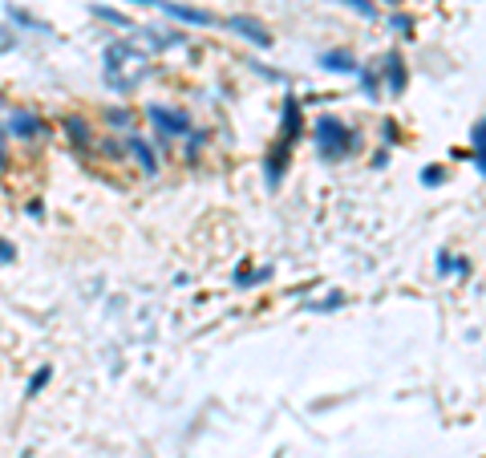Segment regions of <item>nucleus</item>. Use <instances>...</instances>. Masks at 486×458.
<instances>
[{"label":"nucleus","mask_w":486,"mask_h":458,"mask_svg":"<svg viewBox=\"0 0 486 458\" xmlns=\"http://www.w3.org/2000/svg\"><path fill=\"white\" fill-rule=\"evenodd\" d=\"M146 77V58L130 41H118L105 49V82L118 94H130Z\"/></svg>","instance_id":"1"},{"label":"nucleus","mask_w":486,"mask_h":458,"mask_svg":"<svg viewBox=\"0 0 486 458\" xmlns=\"http://www.w3.org/2000/svg\"><path fill=\"white\" fill-rule=\"evenodd\" d=\"M312 142L320 150V158H328V163H340V158H348L356 150V134L345 122H337V118H320L312 130Z\"/></svg>","instance_id":"2"},{"label":"nucleus","mask_w":486,"mask_h":458,"mask_svg":"<svg viewBox=\"0 0 486 458\" xmlns=\"http://www.w3.org/2000/svg\"><path fill=\"white\" fill-rule=\"evenodd\" d=\"M227 29L239 33L243 41H251L256 49H272V33H267L264 21H256V17H227Z\"/></svg>","instance_id":"3"},{"label":"nucleus","mask_w":486,"mask_h":458,"mask_svg":"<svg viewBox=\"0 0 486 458\" xmlns=\"http://www.w3.org/2000/svg\"><path fill=\"white\" fill-rule=\"evenodd\" d=\"M154 9L170 13V17H175V21H186V25H199V29L215 25V17H211V13H202V9H191V4H175V0H158Z\"/></svg>","instance_id":"4"},{"label":"nucleus","mask_w":486,"mask_h":458,"mask_svg":"<svg viewBox=\"0 0 486 458\" xmlns=\"http://www.w3.org/2000/svg\"><path fill=\"white\" fill-rule=\"evenodd\" d=\"M146 114H150V122L158 126L162 134H170V139H175V134H186V118L178 114V110H166V106H150V110H146Z\"/></svg>","instance_id":"5"},{"label":"nucleus","mask_w":486,"mask_h":458,"mask_svg":"<svg viewBox=\"0 0 486 458\" xmlns=\"http://www.w3.org/2000/svg\"><path fill=\"white\" fill-rule=\"evenodd\" d=\"M320 66L332 69V74H356V69H361L348 49H328V53H320Z\"/></svg>","instance_id":"6"},{"label":"nucleus","mask_w":486,"mask_h":458,"mask_svg":"<svg viewBox=\"0 0 486 458\" xmlns=\"http://www.w3.org/2000/svg\"><path fill=\"white\" fill-rule=\"evenodd\" d=\"M470 150H474V166L486 175V114L474 122V130H470Z\"/></svg>","instance_id":"7"},{"label":"nucleus","mask_w":486,"mask_h":458,"mask_svg":"<svg viewBox=\"0 0 486 458\" xmlns=\"http://www.w3.org/2000/svg\"><path fill=\"white\" fill-rule=\"evenodd\" d=\"M385 74H389V94L405 90V69H401V53H389L385 58Z\"/></svg>","instance_id":"8"},{"label":"nucleus","mask_w":486,"mask_h":458,"mask_svg":"<svg viewBox=\"0 0 486 458\" xmlns=\"http://www.w3.org/2000/svg\"><path fill=\"white\" fill-rule=\"evenodd\" d=\"M296 134H300V106L288 98V102H284V142L292 147V142H296Z\"/></svg>","instance_id":"9"},{"label":"nucleus","mask_w":486,"mask_h":458,"mask_svg":"<svg viewBox=\"0 0 486 458\" xmlns=\"http://www.w3.org/2000/svg\"><path fill=\"white\" fill-rule=\"evenodd\" d=\"M130 150H134L138 166H142V171H150V175H154V166H158V163H154V150H150V147H146V142H142V139H130Z\"/></svg>","instance_id":"10"},{"label":"nucleus","mask_w":486,"mask_h":458,"mask_svg":"<svg viewBox=\"0 0 486 458\" xmlns=\"http://www.w3.org/2000/svg\"><path fill=\"white\" fill-rule=\"evenodd\" d=\"M13 130L21 134V139H32V134L40 130V122L32 114H13Z\"/></svg>","instance_id":"11"},{"label":"nucleus","mask_w":486,"mask_h":458,"mask_svg":"<svg viewBox=\"0 0 486 458\" xmlns=\"http://www.w3.org/2000/svg\"><path fill=\"white\" fill-rule=\"evenodd\" d=\"M94 17H102V21H110V25H118V29H134L130 25V17H122V13H113V9H105V4H94Z\"/></svg>","instance_id":"12"},{"label":"nucleus","mask_w":486,"mask_h":458,"mask_svg":"<svg viewBox=\"0 0 486 458\" xmlns=\"http://www.w3.org/2000/svg\"><path fill=\"white\" fill-rule=\"evenodd\" d=\"M8 17L16 21V25H24V29H37V33H45V25H40L37 17H29V13H21V9H13V4H8Z\"/></svg>","instance_id":"13"},{"label":"nucleus","mask_w":486,"mask_h":458,"mask_svg":"<svg viewBox=\"0 0 486 458\" xmlns=\"http://www.w3.org/2000/svg\"><path fill=\"white\" fill-rule=\"evenodd\" d=\"M345 9H353L356 17H377V9H373V0H340Z\"/></svg>","instance_id":"14"},{"label":"nucleus","mask_w":486,"mask_h":458,"mask_svg":"<svg viewBox=\"0 0 486 458\" xmlns=\"http://www.w3.org/2000/svg\"><path fill=\"white\" fill-rule=\"evenodd\" d=\"M49 373H53V369H49V365H40V369H37V373H32V377H29V398H32V393H40V385H45V382H49Z\"/></svg>","instance_id":"15"},{"label":"nucleus","mask_w":486,"mask_h":458,"mask_svg":"<svg viewBox=\"0 0 486 458\" xmlns=\"http://www.w3.org/2000/svg\"><path fill=\"white\" fill-rule=\"evenodd\" d=\"M16 49V33H8L4 25H0V53H13Z\"/></svg>","instance_id":"16"},{"label":"nucleus","mask_w":486,"mask_h":458,"mask_svg":"<svg viewBox=\"0 0 486 458\" xmlns=\"http://www.w3.org/2000/svg\"><path fill=\"white\" fill-rule=\"evenodd\" d=\"M421 183H426V187H434V183H442V171H437V166H426V171H421Z\"/></svg>","instance_id":"17"},{"label":"nucleus","mask_w":486,"mask_h":458,"mask_svg":"<svg viewBox=\"0 0 486 458\" xmlns=\"http://www.w3.org/2000/svg\"><path fill=\"white\" fill-rule=\"evenodd\" d=\"M13 244H8V239H0V264H8V260H13Z\"/></svg>","instance_id":"18"},{"label":"nucleus","mask_w":486,"mask_h":458,"mask_svg":"<svg viewBox=\"0 0 486 458\" xmlns=\"http://www.w3.org/2000/svg\"><path fill=\"white\" fill-rule=\"evenodd\" d=\"M4 163H8V155H4V130H0V171H4Z\"/></svg>","instance_id":"19"},{"label":"nucleus","mask_w":486,"mask_h":458,"mask_svg":"<svg viewBox=\"0 0 486 458\" xmlns=\"http://www.w3.org/2000/svg\"><path fill=\"white\" fill-rule=\"evenodd\" d=\"M389 4H397V0H389Z\"/></svg>","instance_id":"20"}]
</instances>
